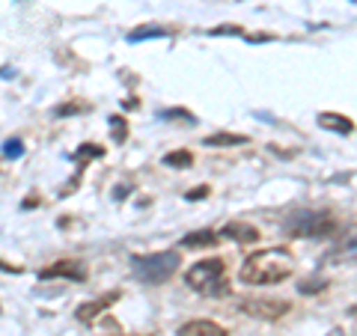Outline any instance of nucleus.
I'll return each mask as SVG.
<instances>
[{"label": "nucleus", "instance_id": "f257e3e1", "mask_svg": "<svg viewBox=\"0 0 357 336\" xmlns=\"http://www.w3.org/2000/svg\"><path fill=\"white\" fill-rule=\"evenodd\" d=\"M292 274H295V256L283 247H268V250L250 253L238 271L241 283H248V286L283 283V280L292 277Z\"/></svg>", "mask_w": 357, "mask_h": 336}, {"label": "nucleus", "instance_id": "f03ea898", "mask_svg": "<svg viewBox=\"0 0 357 336\" xmlns=\"http://www.w3.org/2000/svg\"><path fill=\"white\" fill-rule=\"evenodd\" d=\"M178 253L176 250H161V253H146V256H131V274L134 280L146 286H161L178 271Z\"/></svg>", "mask_w": 357, "mask_h": 336}, {"label": "nucleus", "instance_id": "7ed1b4c3", "mask_svg": "<svg viewBox=\"0 0 357 336\" xmlns=\"http://www.w3.org/2000/svg\"><path fill=\"white\" fill-rule=\"evenodd\" d=\"M185 283L199 295H211V298L227 295L229 292L227 265H223V259H203V262H197L194 268H188Z\"/></svg>", "mask_w": 357, "mask_h": 336}, {"label": "nucleus", "instance_id": "20e7f679", "mask_svg": "<svg viewBox=\"0 0 357 336\" xmlns=\"http://www.w3.org/2000/svg\"><path fill=\"white\" fill-rule=\"evenodd\" d=\"M283 229L292 238H331L340 232V220L328 211H295L283 223Z\"/></svg>", "mask_w": 357, "mask_h": 336}, {"label": "nucleus", "instance_id": "39448f33", "mask_svg": "<svg viewBox=\"0 0 357 336\" xmlns=\"http://www.w3.org/2000/svg\"><path fill=\"white\" fill-rule=\"evenodd\" d=\"M238 310L244 316H253V319H262V321H277L292 310V304L283 298H241Z\"/></svg>", "mask_w": 357, "mask_h": 336}, {"label": "nucleus", "instance_id": "423d86ee", "mask_svg": "<svg viewBox=\"0 0 357 336\" xmlns=\"http://www.w3.org/2000/svg\"><path fill=\"white\" fill-rule=\"evenodd\" d=\"M39 277L42 280L63 277V280H72V283H84V280H86V268H84V262H77V259H63V262H54L48 268H42Z\"/></svg>", "mask_w": 357, "mask_h": 336}, {"label": "nucleus", "instance_id": "0eeeda50", "mask_svg": "<svg viewBox=\"0 0 357 336\" xmlns=\"http://www.w3.org/2000/svg\"><path fill=\"white\" fill-rule=\"evenodd\" d=\"M116 298H119V292H114V295H102V298H96V300H86V304H81L77 307V321H84V324H96V319L102 316L105 310H110L116 304Z\"/></svg>", "mask_w": 357, "mask_h": 336}, {"label": "nucleus", "instance_id": "6e6552de", "mask_svg": "<svg viewBox=\"0 0 357 336\" xmlns=\"http://www.w3.org/2000/svg\"><path fill=\"white\" fill-rule=\"evenodd\" d=\"M176 333L178 336H229V330L223 328V324L211 321V319H191V321H185Z\"/></svg>", "mask_w": 357, "mask_h": 336}, {"label": "nucleus", "instance_id": "1a4fd4ad", "mask_svg": "<svg viewBox=\"0 0 357 336\" xmlns=\"http://www.w3.org/2000/svg\"><path fill=\"white\" fill-rule=\"evenodd\" d=\"M220 235H223V238L238 241V244H256V241H259V229L250 227V223H241V220L227 223V227L220 229Z\"/></svg>", "mask_w": 357, "mask_h": 336}, {"label": "nucleus", "instance_id": "9d476101", "mask_svg": "<svg viewBox=\"0 0 357 336\" xmlns=\"http://www.w3.org/2000/svg\"><path fill=\"white\" fill-rule=\"evenodd\" d=\"M319 125L328 128V131H337V134H351L354 131V122L342 114H319Z\"/></svg>", "mask_w": 357, "mask_h": 336}, {"label": "nucleus", "instance_id": "9b49d317", "mask_svg": "<svg viewBox=\"0 0 357 336\" xmlns=\"http://www.w3.org/2000/svg\"><path fill=\"white\" fill-rule=\"evenodd\" d=\"M161 36H170V27H164V24H143V27H134V30L128 33V42L161 39Z\"/></svg>", "mask_w": 357, "mask_h": 336}, {"label": "nucleus", "instance_id": "f8f14e48", "mask_svg": "<svg viewBox=\"0 0 357 336\" xmlns=\"http://www.w3.org/2000/svg\"><path fill=\"white\" fill-rule=\"evenodd\" d=\"M164 167H170V170H188V167H194V155L188 149H178V152H167L161 158Z\"/></svg>", "mask_w": 357, "mask_h": 336}, {"label": "nucleus", "instance_id": "ddd939ff", "mask_svg": "<svg viewBox=\"0 0 357 336\" xmlns=\"http://www.w3.org/2000/svg\"><path fill=\"white\" fill-rule=\"evenodd\" d=\"M218 244V235L211 229H203V232H191L188 238L182 241V247H215Z\"/></svg>", "mask_w": 357, "mask_h": 336}, {"label": "nucleus", "instance_id": "4468645a", "mask_svg": "<svg viewBox=\"0 0 357 336\" xmlns=\"http://www.w3.org/2000/svg\"><path fill=\"white\" fill-rule=\"evenodd\" d=\"M244 143H250V137L244 134H211L206 146H244Z\"/></svg>", "mask_w": 357, "mask_h": 336}, {"label": "nucleus", "instance_id": "2eb2a0df", "mask_svg": "<svg viewBox=\"0 0 357 336\" xmlns=\"http://www.w3.org/2000/svg\"><path fill=\"white\" fill-rule=\"evenodd\" d=\"M110 122V128H114V143H126V137H128V122H126V116H110L107 119Z\"/></svg>", "mask_w": 357, "mask_h": 336}, {"label": "nucleus", "instance_id": "dca6fc26", "mask_svg": "<svg viewBox=\"0 0 357 336\" xmlns=\"http://www.w3.org/2000/svg\"><path fill=\"white\" fill-rule=\"evenodd\" d=\"M161 119H185L188 125H194V122H197L191 110H178V107H173V110H164V114H161Z\"/></svg>", "mask_w": 357, "mask_h": 336}, {"label": "nucleus", "instance_id": "f3484780", "mask_svg": "<svg viewBox=\"0 0 357 336\" xmlns=\"http://www.w3.org/2000/svg\"><path fill=\"white\" fill-rule=\"evenodd\" d=\"M3 155H6V158H21V155H24V146H21V140H6V143H3Z\"/></svg>", "mask_w": 357, "mask_h": 336}, {"label": "nucleus", "instance_id": "a211bd4d", "mask_svg": "<svg viewBox=\"0 0 357 336\" xmlns=\"http://www.w3.org/2000/svg\"><path fill=\"white\" fill-rule=\"evenodd\" d=\"M102 152H105L102 146H81L77 149V158H84V167H86V158H98Z\"/></svg>", "mask_w": 357, "mask_h": 336}, {"label": "nucleus", "instance_id": "6ab92c4d", "mask_svg": "<svg viewBox=\"0 0 357 336\" xmlns=\"http://www.w3.org/2000/svg\"><path fill=\"white\" fill-rule=\"evenodd\" d=\"M211 36H241V27L238 24H227V27H215Z\"/></svg>", "mask_w": 357, "mask_h": 336}, {"label": "nucleus", "instance_id": "aec40b11", "mask_svg": "<svg viewBox=\"0 0 357 336\" xmlns=\"http://www.w3.org/2000/svg\"><path fill=\"white\" fill-rule=\"evenodd\" d=\"M81 110H86V105H63V107L54 110V114L57 116H72V114H81Z\"/></svg>", "mask_w": 357, "mask_h": 336}, {"label": "nucleus", "instance_id": "412c9836", "mask_svg": "<svg viewBox=\"0 0 357 336\" xmlns=\"http://www.w3.org/2000/svg\"><path fill=\"white\" fill-rule=\"evenodd\" d=\"M206 197H208V188H206V185L191 188V190H188V194H185V199H206Z\"/></svg>", "mask_w": 357, "mask_h": 336}, {"label": "nucleus", "instance_id": "4be33fe9", "mask_svg": "<svg viewBox=\"0 0 357 336\" xmlns=\"http://www.w3.org/2000/svg\"><path fill=\"white\" fill-rule=\"evenodd\" d=\"M274 36L271 33H253V36H248V42H271Z\"/></svg>", "mask_w": 357, "mask_h": 336}, {"label": "nucleus", "instance_id": "5701e85b", "mask_svg": "<svg viewBox=\"0 0 357 336\" xmlns=\"http://www.w3.org/2000/svg\"><path fill=\"white\" fill-rule=\"evenodd\" d=\"M0 271H9V274H21V268H18V265H6L3 259H0Z\"/></svg>", "mask_w": 357, "mask_h": 336}, {"label": "nucleus", "instance_id": "b1692460", "mask_svg": "<svg viewBox=\"0 0 357 336\" xmlns=\"http://www.w3.org/2000/svg\"><path fill=\"white\" fill-rule=\"evenodd\" d=\"M122 107H128V110H134V107H137V98H126V102H122Z\"/></svg>", "mask_w": 357, "mask_h": 336}, {"label": "nucleus", "instance_id": "393cba45", "mask_svg": "<svg viewBox=\"0 0 357 336\" xmlns=\"http://www.w3.org/2000/svg\"><path fill=\"white\" fill-rule=\"evenodd\" d=\"M328 336H351V333H349V330H342V328H333Z\"/></svg>", "mask_w": 357, "mask_h": 336}, {"label": "nucleus", "instance_id": "a878e982", "mask_svg": "<svg viewBox=\"0 0 357 336\" xmlns=\"http://www.w3.org/2000/svg\"><path fill=\"white\" fill-rule=\"evenodd\" d=\"M126 194H128V188H126V185H119V188H116V199H122Z\"/></svg>", "mask_w": 357, "mask_h": 336}, {"label": "nucleus", "instance_id": "bb28decb", "mask_svg": "<svg viewBox=\"0 0 357 336\" xmlns=\"http://www.w3.org/2000/svg\"><path fill=\"white\" fill-rule=\"evenodd\" d=\"M30 206H39V197H30V199H24V208H30Z\"/></svg>", "mask_w": 357, "mask_h": 336}]
</instances>
